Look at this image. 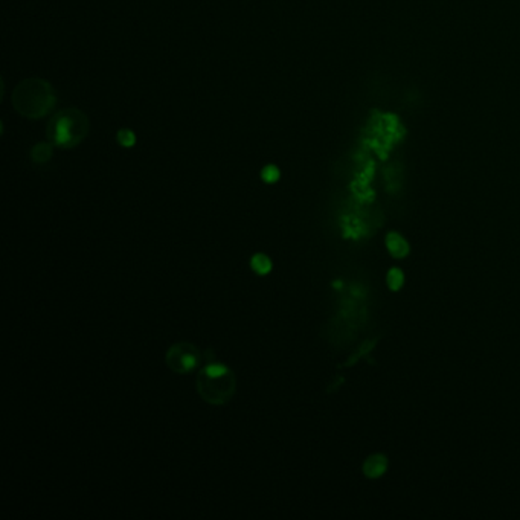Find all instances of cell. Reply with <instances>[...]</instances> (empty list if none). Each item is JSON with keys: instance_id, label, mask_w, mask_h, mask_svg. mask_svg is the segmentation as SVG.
<instances>
[{"instance_id": "obj_1", "label": "cell", "mask_w": 520, "mask_h": 520, "mask_svg": "<svg viewBox=\"0 0 520 520\" xmlns=\"http://www.w3.org/2000/svg\"><path fill=\"white\" fill-rule=\"evenodd\" d=\"M13 105L23 117L43 118L55 105L54 90L45 80H24L14 90Z\"/></svg>"}, {"instance_id": "obj_2", "label": "cell", "mask_w": 520, "mask_h": 520, "mask_svg": "<svg viewBox=\"0 0 520 520\" xmlns=\"http://www.w3.org/2000/svg\"><path fill=\"white\" fill-rule=\"evenodd\" d=\"M195 387L200 397L214 406H221L232 400L237 391V380L232 371L220 363L205 366L195 378Z\"/></svg>"}, {"instance_id": "obj_3", "label": "cell", "mask_w": 520, "mask_h": 520, "mask_svg": "<svg viewBox=\"0 0 520 520\" xmlns=\"http://www.w3.org/2000/svg\"><path fill=\"white\" fill-rule=\"evenodd\" d=\"M89 133V119L77 109H66L55 114L47 126V138L52 145L73 148Z\"/></svg>"}, {"instance_id": "obj_4", "label": "cell", "mask_w": 520, "mask_h": 520, "mask_svg": "<svg viewBox=\"0 0 520 520\" xmlns=\"http://www.w3.org/2000/svg\"><path fill=\"white\" fill-rule=\"evenodd\" d=\"M200 360L202 356L199 348L189 342H179L172 345L167 351V356H165V362H167L168 368L176 374L191 373V371L199 366Z\"/></svg>"}, {"instance_id": "obj_5", "label": "cell", "mask_w": 520, "mask_h": 520, "mask_svg": "<svg viewBox=\"0 0 520 520\" xmlns=\"http://www.w3.org/2000/svg\"><path fill=\"white\" fill-rule=\"evenodd\" d=\"M386 468L387 458L385 455H380V453L371 455L369 458H366L365 462H363V473H365V476L369 477V480H377V477H380L382 475H385Z\"/></svg>"}, {"instance_id": "obj_6", "label": "cell", "mask_w": 520, "mask_h": 520, "mask_svg": "<svg viewBox=\"0 0 520 520\" xmlns=\"http://www.w3.org/2000/svg\"><path fill=\"white\" fill-rule=\"evenodd\" d=\"M386 247H387V251H389V253L392 255L394 258H404L410 251L409 243L397 232L387 234Z\"/></svg>"}, {"instance_id": "obj_7", "label": "cell", "mask_w": 520, "mask_h": 520, "mask_svg": "<svg viewBox=\"0 0 520 520\" xmlns=\"http://www.w3.org/2000/svg\"><path fill=\"white\" fill-rule=\"evenodd\" d=\"M251 266H252V270L255 272V274L267 275L269 272L272 270V261H270L269 257H266V255L258 253L252 258Z\"/></svg>"}, {"instance_id": "obj_8", "label": "cell", "mask_w": 520, "mask_h": 520, "mask_svg": "<svg viewBox=\"0 0 520 520\" xmlns=\"http://www.w3.org/2000/svg\"><path fill=\"white\" fill-rule=\"evenodd\" d=\"M31 156H32V161H34V162L45 163V162L51 159L52 145L51 144H38V145L32 148Z\"/></svg>"}, {"instance_id": "obj_9", "label": "cell", "mask_w": 520, "mask_h": 520, "mask_svg": "<svg viewBox=\"0 0 520 520\" xmlns=\"http://www.w3.org/2000/svg\"><path fill=\"white\" fill-rule=\"evenodd\" d=\"M386 283H387V287L391 288L392 292H397L401 288L403 283H404V276H403V272L397 267H394L389 270V274H387V278H386Z\"/></svg>"}, {"instance_id": "obj_10", "label": "cell", "mask_w": 520, "mask_h": 520, "mask_svg": "<svg viewBox=\"0 0 520 520\" xmlns=\"http://www.w3.org/2000/svg\"><path fill=\"white\" fill-rule=\"evenodd\" d=\"M118 142H119V145L126 147V148L133 147L136 144V135L128 128L119 130L118 131Z\"/></svg>"}, {"instance_id": "obj_11", "label": "cell", "mask_w": 520, "mask_h": 520, "mask_svg": "<svg viewBox=\"0 0 520 520\" xmlns=\"http://www.w3.org/2000/svg\"><path fill=\"white\" fill-rule=\"evenodd\" d=\"M261 177L266 184H275V181L279 179V170L275 167V165H267L264 167L261 171Z\"/></svg>"}]
</instances>
